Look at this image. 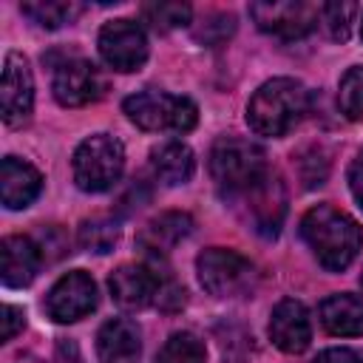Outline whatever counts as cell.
<instances>
[{
	"label": "cell",
	"instance_id": "35",
	"mask_svg": "<svg viewBox=\"0 0 363 363\" xmlns=\"http://www.w3.org/2000/svg\"><path fill=\"white\" fill-rule=\"evenodd\" d=\"M360 286H363V275H360Z\"/></svg>",
	"mask_w": 363,
	"mask_h": 363
},
{
	"label": "cell",
	"instance_id": "10",
	"mask_svg": "<svg viewBox=\"0 0 363 363\" xmlns=\"http://www.w3.org/2000/svg\"><path fill=\"white\" fill-rule=\"evenodd\" d=\"M99 54L113 71H136L147 60V37L133 20H111L99 31Z\"/></svg>",
	"mask_w": 363,
	"mask_h": 363
},
{
	"label": "cell",
	"instance_id": "20",
	"mask_svg": "<svg viewBox=\"0 0 363 363\" xmlns=\"http://www.w3.org/2000/svg\"><path fill=\"white\" fill-rule=\"evenodd\" d=\"M150 164H153L156 179L164 184H184L196 170L193 150L184 142H164V145L153 147Z\"/></svg>",
	"mask_w": 363,
	"mask_h": 363
},
{
	"label": "cell",
	"instance_id": "8",
	"mask_svg": "<svg viewBox=\"0 0 363 363\" xmlns=\"http://www.w3.org/2000/svg\"><path fill=\"white\" fill-rule=\"evenodd\" d=\"M247 201V221L264 238H275L286 216V190L275 173H264L250 190L241 193Z\"/></svg>",
	"mask_w": 363,
	"mask_h": 363
},
{
	"label": "cell",
	"instance_id": "4",
	"mask_svg": "<svg viewBox=\"0 0 363 363\" xmlns=\"http://www.w3.org/2000/svg\"><path fill=\"white\" fill-rule=\"evenodd\" d=\"M125 113L142 130H190L199 119V108L187 96H173L156 88L136 91L125 99Z\"/></svg>",
	"mask_w": 363,
	"mask_h": 363
},
{
	"label": "cell",
	"instance_id": "29",
	"mask_svg": "<svg viewBox=\"0 0 363 363\" xmlns=\"http://www.w3.org/2000/svg\"><path fill=\"white\" fill-rule=\"evenodd\" d=\"M233 28H235V23H233L230 14H216L210 23H204V26L196 31V37H199L204 45H218V43H224V40L233 34Z\"/></svg>",
	"mask_w": 363,
	"mask_h": 363
},
{
	"label": "cell",
	"instance_id": "31",
	"mask_svg": "<svg viewBox=\"0 0 363 363\" xmlns=\"http://www.w3.org/2000/svg\"><path fill=\"white\" fill-rule=\"evenodd\" d=\"M349 187H352V196L357 199V204L363 207V150L354 156V162L349 167Z\"/></svg>",
	"mask_w": 363,
	"mask_h": 363
},
{
	"label": "cell",
	"instance_id": "24",
	"mask_svg": "<svg viewBox=\"0 0 363 363\" xmlns=\"http://www.w3.org/2000/svg\"><path fill=\"white\" fill-rule=\"evenodd\" d=\"M156 363H204V343L190 332H176L156 354Z\"/></svg>",
	"mask_w": 363,
	"mask_h": 363
},
{
	"label": "cell",
	"instance_id": "21",
	"mask_svg": "<svg viewBox=\"0 0 363 363\" xmlns=\"http://www.w3.org/2000/svg\"><path fill=\"white\" fill-rule=\"evenodd\" d=\"M77 241L82 250L88 252H111L119 241V224L113 218H105V216H96V218H85L79 224V233H77Z\"/></svg>",
	"mask_w": 363,
	"mask_h": 363
},
{
	"label": "cell",
	"instance_id": "22",
	"mask_svg": "<svg viewBox=\"0 0 363 363\" xmlns=\"http://www.w3.org/2000/svg\"><path fill=\"white\" fill-rule=\"evenodd\" d=\"M20 9L26 17H31L43 28H60L62 23H71L82 11V6L62 3V0H34V3H23Z\"/></svg>",
	"mask_w": 363,
	"mask_h": 363
},
{
	"label": "cell",
	"instance_id": "26",
	"mask_svg": "<svg viewBox=\"0 0 363 363\" xmlns=\"http://www.w3.org/2000/svg\"><path fill=\"white\" fill-rule=\"evenodd\" d=\"M354 14H357L354 3H323L318 20L323 23V28L329 31L332 40H346L349 31H352Z\"/></svg>",
	"mask_w": 363,
	"mask_h": 363
},
{
	"label": "cell",
	"instance_id": "12",
	"mask_svg": "<svg viewBox=\"0 0 363 363\" xmlns=\"http://www.w3.org/2000/svg\"><path fill=\"white\" fill-rule=\"evenodd\" d=\"M54 96L60 105L65 108H79V105H88L99 96V88H102V79L96 74V68L82 60V57H68L62 60L57 68H54Z\"/></svg>",
	"mask_w": 363,
	"mask_h": 363
},
{
	"label": "cell",
	"instance_id": "23",
	"mask_svg": "<svg viewBox=\"0 0 363 363\" xmlns=\"http://www.w3.org/2000/svg\"><path fill=\"white\" fill-rule=\"evenodd\" d=\"M193 9L187 3H145L142 20L156 31H173L190 23Z\"/></svg>",
	"mask_w": 363,
	"mask_h": 363
},
{
	"label": "cell",
	"instance_id": "7",
	"mask_svg": "<svg viewBox=\"0 0 363 363\" xmlns=\"http://www.w3.org/2000/svg\"><path fill=\"white\" fill-rule=\"evenodd\" d=\"M320 6H309L301 0H281V3H252L250 17L264 34H272L278 40H298L306 37L318 23Z\"/></svg>",
	"mask_w": 363,
	"mask_h": 363
},
{
	"label": "cell",
	"instance_id": "5",
	"mask_svg": "<svg viewBox=\"0 0 363 363\" xmlns=\"http://www.w3.org/2000/svg\"><path fill=\"white\" fill-rule=\"evenodd\" d=\"M125 167V150L122 145L108 133H94L79 142L74 150V182L85 193H102L111 190Z\"/></svg>",
	"mask_w": 363,
	"mask_h": 363
},
{
	"label": "cell",
	"instance_id": "11",
	"mask_svg": "<svg viewBox=\"0 0 363 363\" xmlns=\"http://www.w3.org/2000/svg\"><path fill=\"white\" fill-rule=\"evenodd\" d=\"M34 105V79L26 57L9 51L3 60V82H0V111L6 125H20L28 119Z\"/></svg>",
	"mask_w": 363,
	"mask_h": 363
},
{
	"label": "cell",
	"instance_id": "33",
	"mask_svg": "<svg viewBox=\"0 0 363 363\" xmlns=\"http://www.w3.org/2000/svg\"><path fill=\"white\" fill-rule=\"evenodd\" d=\"M57 363H82L79 349L74 340H60L57 343Z\"/></svg>",
	"mask_w": 363,
	"mask_h": 363
},
{
	"label": "cell",
	"instance_id": "30",
	"mask_svg": "<svg viewBox=\"0 0 363 363\" xmlns=\"http://www.w3.org/2000/svg\"><path fill=\"white\" fill-rule=\"evenodd\" d=\"M23 323H26L23 309H17V306L6 303V306H3V340H11V337L23 329Z\"/></svg>",
	"mask_w": 363,
	"mask_h": 363
},
{
	"label": "cell",
	"instance_id": "13",
	"mask_svg": "<svg viewBox=\"0 0 363 363\" xmlns=\"http://www.w3.org/2000/svg\"><path fill=\"white\" fill-rule=\"evenodd\" d=\"M111 295L122 309H145L156 301V289H159V272L153 267L145 264H122L111 281Z\"/></svg>",
	"mask_w": 363,
	"mask_h": 363
},
{
	"label": "cell",
	"instance_id": "25",
	"mask_svg": "<svg viewBox=\"0 0 363 363\" xmlns=\"http://www.w3.org/2000/svg\"><path fill=\"white\" fill-rule=\"evenodd\" d=\"M337 108L352 122L363 119V65H354L343 74L337 91Z\"/></svg>",
	"mask_w": 363,
	"mask_h": 363
},
{
	"label": "cell",
	"instance_id": "14",
	"mask_svg": "<svg viewBox=\"0 0 363 363\" xmlns=\"http://www.w3.org/2000/svg\"><path fill=\"white\" fill-rule=\"evenodd\" d=\"M269 337L286 354L303 352L312 340V323H309L306 306L301 301H292V298L281 301L269 318Z\"/></svg>",
	"mask_w": 363,
	"mask_h": 363
},
{
	"label": "cell",
	"instance_id": "9",
	"mask_svg": "<svg viewBox=\"0 0 363 363\" xmlns=\"http://www.w3.org/2000/svg\"><path fill=\"white\" fill-rule=\"evenodd\" d=\"M96 306V284L88 272H65L45 295V312L57 323H74Z\"/></svg>",
	"mask_w": 363,
	"mask_h": 363
},
{
	"label": "cell",
	"instance_id": "15",
	"mask_svg": "<svg viewBox=\"0 0 363 363\" xmlns=\"http://www.w3.org/2000/svg\"><path fill=\"white\" fill-rule=\"evenodd\" d=\"M43 187V176L34 164L17 159V156H6L0 164V199L9 210H23L28 207Z\"/></svg>",
	"mask_w": 363,
	"mask_h": 363
},
{
	"label": "cell",
	"instance_id": "32",
	"mask_svg": "<svg viewBox=\"0 0 363 363\" xmlns=\"http://www.w3.org/2000/svg\"><path fill=\"white\" fill-rule=\"evenodd\" d=\"M315 363H363V357L352 349H326L315 357Z\"/></svg>",
	"mask_w": 363,
	"mask_h": 363
},
{
	"label": "cell",
	"instance_id": "28",
	"mask_svg": "<svg viewBox=\"0 0 363 363\" xmlns=\"http://www.w3.org/2000/svg\"><path fill=\"white\" fill-rule=\"evenodd\" d=\"M153 306H159L162 312H176V309H182V306H184V289H182L173 278L159 275V289H156Z\"/></svg>",
	"mask_w": 363,
	"mask_h": 363
},
{
	"label": "cell",
	"instance_id": "34",
	"mask_svg": "<svg viewBox=\"0 0 363 363\" xmlns=\"http://www.w3.org/2000/svg\"><path fill=\"white\" fill-rule=\"evenodd\" d=\"M14 363H40V360H37V357H17Z\"/></svg>",
	"mask_w": 363,
	"mask_h": 363
},
{
	"label": "cell",
	"instance_id": "16",
	"mask_svg": "<svg viewBox=\"0 0 363 363\" xmlns=\"http://www.w3.org/2000/svg\"><path fill=\"white\" fill-rule=\"evenodd\" d=\"M40 255L43 250L26 238V235H6L0 244V258H3V284L6 286H26L34 281L40 269Z\"/></svg>",
	"mask_w": 363,
	"mask_h": 363
},
{
	"label": "cell",
	"instance_id": "3",
	"mask_svg": "<svg viewBox=\"0 0 363 363\" xmlns=\"http://www.w3.org/2000/svg\"><path fill=\"white\" fill-rule=\"evenodd\" d=\"M267 173L264 150L250 139H221L210 153V176L227 196H241Z\"/></svg>",
	"mask_w": 363,
	"mask_h": 363
},
{
	"label": "cell",
	"instance_id": "17",
	"mask_svg": "<svg viewBox=\"0 0 363 363\" xmlns=\"http://www.w3.org/2000/svg\"><path fill=\"white\" fill-rule=\"evenodd\" d=\"M139 352H142V340H139V329L133 320L113 318L102 323L96 335L99 363H136Z\"/></svg>",
	"mask_w": 363,
	"mask_h": 363
},
{
	"label": "cell",
	"instance_id": "19",
	"mask_svg": "<svg viewBox=\"0 0 363 363\" xmlns=\"http://www.w3.org/2000/svg\"><path fill=\"white\" fill-rule=\"evenodd\" d=\"M320 323L329 335H340V337L363 335V298L329 295L320 303Z\"/></svg>",
	"mask_w": 363,
	"mask_h": 363
},
{
	"label": "cell",
	"instance_id": "2",
	"mask_svg": "<svg viewBox=\"0 0 363 363\" xmlns=\"http://www.w3.org/2000/svg\"><path fill=\"white\" fill-rule=\"evenodd\" d=\"M306 111H309L306 88L298 79L275 77L252 94L247 105V122L258 136H284L303 119Z\"/></svg>",
	"mask_w": 363,
	"mask_h": 363
},
{
	"label": "cell",
	"instance_id": "6",
	"mask_svg": "<svg viewBox=\"0 0 363 363\" xmlns=\"http://www.w3.org/2000/svg\"><path fill=\"white\" fill-rule=\"evenodd\" d=\"M196 269H199V281L201 286L216 295V298H238L252 292L258 272L255 264L250 258H244L235 250H224V247H210L196 258Z\"/></svg>",
	"mask_w": 363,
	"mask_h": 363
},
{
	"label": "cell",
	"instance_id": "27",
	"mask_svg": "<svg viewBox=\"0 0 363 363\" xmlns=\"http://www.w3.org/2000/svg\"><path fill=\"white\" fill-rule=\"evenodd\" d=\"M326 170H329V162H326V156H323L318 147H309V150H306V153L298 159V173H301L303 187L323 184Z\"/></svg>",
	"mask_w": 363,
	"mask_h": 363
},
{
	"label": "cell",
	"instance_id": "18",
	"mask_svg": "<svg viewBox=\"0 0 363 363\" xmlns=\"http://www.w3.org/2000/svg\"><path fill=\"white\" fill-rule=\"evenodd\" d=\"M193 230V218L187 213H179V210H170V213H162L159 218L147 221V227H142L139 233V247L159 258V255H167L182 238H187Z\"/></svg>",
	"mask_w": 363,
	"mask_h": 363
},
{
	"label": "cell",
	"instance_id": "1",
	"mask_svg": "<svg viewBox=\"0 0 363 363\" xmlns=\"http://www.w3.org/2000/svg\"><path fill=\"white\" fill-rule=\"evenodd\" d=\"M301 235L315 252V258L320 261V267L332 272L346 269L357 258L360 244H363V233L357 221L332 204L312 207L301 218Z\"/></svg>",
	"mask_w": 363,
	"mask_h": 363
}]
</instances>
